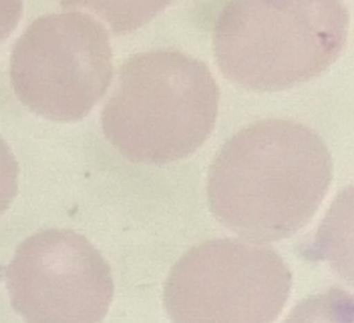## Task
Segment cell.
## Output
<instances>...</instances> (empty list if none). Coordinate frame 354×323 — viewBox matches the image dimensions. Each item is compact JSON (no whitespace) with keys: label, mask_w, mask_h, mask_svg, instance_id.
<instances>
[{"label":"cell","mask_w":354,"mask_h":323,"mask_svg":"<svg viewBox=\"0 0 354 323\" xmlns=\"http://www.w3.org/2000/svg\"><path fill=\"white\" fill-rule=\"evenodd\" d=\"M19 193V161L8 143L0 137V215L10 207Z\"/></svg>","instance_id":"cell-9"},{"label":"cell","mask_w":354,"mask_h":323,"mask_svg":"<svg viewBox=\"0 0 354 323\" xmlns=\"http://www.w3.org/2000/svg\"><path fill=\"white\" fill-rule=\"evenodd\" d=\"M330 183V151L314 130L292 121H260L216 155L207 203L240 237L272 243L308 225Z\"/></svg>","instance_id":"cell-1"},{"label":"cell","mask_w":354,"mask_h":323,"mask_svg":"<svg viewBox=\"0 0 354 323\" xmlns=\"http://www.w3.org/2000/svg\"><path fill=\"white\" fill-rule=\"evenodd\" d=\"M342 0H232L214 30L221 75L272 92L322 75L348 39Z\"/></svg>","instance_id":"cell-3"},{"label":"cell","mask_w":354,"mask_h":323,"mask_svg":"<svg viewBox=\"0 0 354 323\" xmlns=\"http://www.w3.org/2000/svg\"><path fill=\"white\" fill-rule=\"evenodd\" d=\"M284 323H354V302L348 291L332 287L298 303Z\"/></svg>","instance_id":"cell-8"},{"label":"cell","mask_w":354,"mask_h":323,"mask_svg":"<svg viewBox=\"0 0 354 323\" xmlns=\"http://www.w3.org/2000/svg\"><path fill=\"white\" fill-rule=\"evenodd\" d=\"M6 289L26 323H103L115 283L88 239L46 229L19 245L6 267Z\"/></svg>","instance_id":"cell-6"},{"label":"cell","mask_w":354,"mask_h":323,"mask_svg":"<svg viewBox=\"0 0 354 323\" xmlns=\"http://www.w3.org/2000/svg\"><path fill=\"white\" fill-rule=\"evenodd\" d=\"M22 19V0H0V44L4 43Z\"/></svg>","instance_id":"cell-10"},{"label":"cell","mask_w":354,"mask_h":323,"mask_svg":"<svg viewBox=\"0 0 354 323\" xmlns=\"http://www.w3.org/2000/svg\"><path fill=\"white\" fill-rule=\"evenodd\" d=\"M113 79L105 26L83 12L28 24L10 55V83L22 105L55 123L85 119Z\"/></svg>","instance_id":"cell-5"},{"label":"cell","mask_w":354,"mask_h":323,"mask_svg":"<svg viewBox=\"0 0 354 323\" xmlns=\"http://www.w3.org/2000/svg\"><path fill=\"white\" fill-rule=\"evenodd\" d=\"M292 289V271L272 247L212 239L189 249L165 281L174 323H274Z\"/></svg>","instance_id":"cell-4"},{"label":"cell","mask_w":354,"mask_h":323,"mask_svg":"<svg viewBox=\"0 0 354 323\" xmlns=\"http://www.w3.org/2000/svg\"><path fill=\"white\" fill-rule=\"evenodd\" d=\"M174 0H61L65 8H85L101 17L115 35H127L167 8Z\"/></svg>","instance_id":"cell-7"},{"label":"cell","mask_w":354,"mask_h":323,"mask_svg":"<svg viewBox=\"0 0 354 323\" xmlns=\"http://www.w3.org/2000/svg\"><path fill=\"white\" fill-rule=\"evenodd\" d=\"M218 105L220 88L205 63L179 50H151L123 63L101 123L129 161L165 165L205 143Z\"/></svg>","instance_id":"cell-2"}]
</instances>
